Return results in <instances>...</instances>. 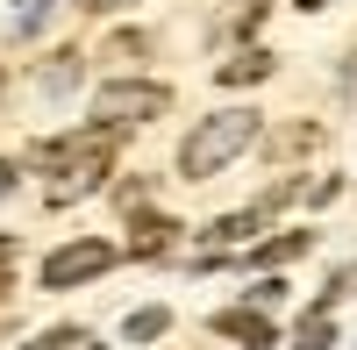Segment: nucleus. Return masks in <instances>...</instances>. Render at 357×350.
I'll use <instances>...</instances> for the list:
<instances>
[{"label": "nucleus", "mask_w": 357, "mask_h": 350, "mask_svg": "<svg viewBox=\"0 0 357 350\" xmlns=\"http://www.w3.org/2000/svg\"><path fill=\"white\" fill-rule=\"evenodd\" d=\"M293 8H301V15H321V8H336V0H293Z\"/></svg>", "instance_id": "nucleus-15"}, {"label": "nucleus", "mask_w": 357, "mask_h": 350, "mask_svg": "<svg viewBox=\"0 0 357 350\" xmlns=\"http://www.w3.org/2000/svg\"><path fill=\"white\" fill-rule=\"evenodd\" d=\"M79 86V57H50V72H43V93H72Z\"/></svg>", "instance_id": "nucleus-11"}, {"label": "nucleus", "mask_w": 357, "mask_h": 350, "mask_svg": "<svg viewBox=\"0 0 357 350\" xmlns=\"http://www.w3.org/2000/svg\"><path fill=\"white\" fill-rule=\"evenodd\" d=\"M215 336L250 343V350H272V322H264L257 307H222V314H215Z\"/></svg>", "instance_id": "nucleus-5"}, {"label": "nucleus", "mask_w": 357, "mask_h": 350, "mask_svg": "<svg viewBox=\"0 0 357 350\" xmlns=\"http://www.w3.org/2000/svg\"><path fill=\"white\" fill-rule=\"evenodd\" d=\"M329 343H336L329 314H307V322H301V350H329Z\"/></svg>", "instance_id": "nucleus-12"}, {"label": "nucleus", "mask_w": 357, "mask_h": 350, "mask_svg": "<svg viewBox=\"0 0 357 350\" xmlns=\"http://www.w3.org/2000/svg\"><path fill=\"white\" fill-rule=\"evenodd\" d=\"M264 215H272V208L257 200V208H243V215H222V222H207V243H215V250L243 243V236H257V222H264Z\"/></svg>", "instance_id": "nucleus-6"}, {"label": "nucleus", "mask_w": 357, "mask_h": 350, "mask_svg": "<svg viewBox=\"0 0 357 350\" xmlns=\"http://www.w3.org/2000/svg\"><path fill=\"white\" fill-rule=\"evenodd\" d=\"M257 122L264 114H250V107H222V114H207V122H193V136L178 143V172H186V179H215L222 165H236L257 143Z\"/></svg>", "instance_id": "nucleus-2"}, {"label": "nucleus", "mask_w": 357, "mask_h": 350, "mask_svg": "<svg viewBox=\"0 0 357 350\" xmlns=\"http://www.w3.org/2000/svg\"><path fill=\"white\" fill-rule=\"evenodd\" d=\"M343 86H350V93H357V50H350V65H343Z\"/></svg>", "instance_id": "nucleus-18"}, {"label": "nucleus", "mask_w": 357, "mask_h": 350, "mask_svg": "<svg viewBox=\"0 0 357 350\" xmlns=\"http://www.w3.org/2000/svg\"><path fill=\"white\" fill-rule=\"evenodd\" d=\"M165 329H172V314H165V307H136L129 322H122L129 343H151V336H165Z\"/></svg>", "instance_id": "nucleus-10"}, {"label": "nucleus", "mask_w": 357, "mask_h": 350, "mask_svg": "<svg viewBox=\"0 0 357 350\" xmlns=\"http://www.w3.org/2000/svg\"><path fill=\"white\" fill-rule=\"evenodd\" d=\"M165 107H172V86H158V79H107L93 93V122L100 129H143V122H158Z\"/></svg>", "instance_id": "nucleus-3"}, {"label": "nucleus", "mask_w": 357, "mask_h": 350, "mask_svg": "<svg viewBox=\"0 0 357 350\" xmlns=\"http://www.w3.org/2000/svg\"><path fill=\"white\" fill-rule=\"evenodd\" d=\"M72 343H79V329H43L29 350H72Z\"/></svg>", "instance_id": "nucleus-13"}, {"label": "nucleus", "mask_w": 357, "mask_h": 350, "mask_svg": "<svg viewBox=\"0 0 357 350\" xmlns=\"http://www.w3.org/2000/svg\"><path fill=\"white\" fill-rule=\"evenodd\" d=\"M15 8H36V0H15Z\"/></svg>", "instance_id": "nucleus-20"}, {"label": "nucleus", "mask_w": 357, "mask_h": 350, "mask_svg": "<svg viewBox=\"0 0 357 350\" xmlns=\"http://www.w3.org/2000/svg\"><path fill=\"white\" fill-rule=\"evenodd\" d=\"M314 236H307V229H286V236H272V243H264L257 250V265H293V257H301Z\"/></svg>", "instance_id": "nucleus-9"}, {"label": "nucleus", "mask_w": 357, "mask_h": 350, "mask_svg": "<svg viewBox=\"0 0 357 350\" xmlns=\"http://www.w3.org/2000/svg\"><path fill=\"white\" fill-rule=\"evenodd\" d=\"M15 265V236H0V272H8Z\"/></svg>", "instance_id": "nucleus-17"}, {"label": "nucleus", "mask_w": 357, "mask_h": 350, "mask_svg": "<svg viewBox=\"0 0 357 350\" xmlns=\"http://www.w3.org/2000/svg\"><path fill=\"white\" fill-rule=\"evenodd\" d=\"M72 350H100V343H93V336H79V343H72Z\"/></svg>", "instance_id": "nucleus-19"}, {"label": "nucleus", "mask_w": 357, "mask_h": 350, "mask_svg": "<svg viewBox=\"0 0 357 350\" xmlns=\"http://www.w3.org/2000/svg\"><path fill=\"white\" fill-rule=\"evenodd\" d=\"M86 8H93V15H114V8H129V0H86Z\"/></svg>", "instance_id": "nucleus-14"}, {"label": "nucleus", "mask_w": 357, "mask_h": 350, "mask_svg": "<svg viewBox=\"0 0 357 350\" xmlns=\"http://www.w3.org/2000/svg\"><path fill=\"white\" fill-rule=\"evenodd\" d=\"M107 265H114V243L79 236V243H65V250L43 257V286H50V294H65V286H79V279H100Z\"/></svg>", "instance_id": "nucleus-4"}, {"label": "nucleus", "mask_w": 357, "mask_h": 350, "mask_svg": "<svg viewBox=\"0 0 357 350\" xmlns=\"http://www.w3.org/2000/svg\"><path fill=\"white\" fill-rule=\"evenodd\" d=\"M36 165L50 172V208H72V200H86L107 165H114V129H79V136H57V143H36Z\"/></svg>", "instance_id": "nucleus-1"}, {"label": "nucleus", "mask_w": 357, "mask_h": 350, "mask_svg": "<svg viewBox=\"0 0 357 350\" xmlns=\"http://www.w3.org/2000/svg\"><path fill=\"white\" fill-rule=\"evenodd\" d=\"M0 294H8V272H0Z\"/></svg>", "instance_id": "nucleus-21"}, {"label": "nucleus", "mask_w": 357, "mask_h": 350, "mask_svg": "<svg viewBox=\"0 0 357 350\" xmlns=\"http://www.w3.org/2000/svg\"><path fill=\"white\" fill-rule=\"evenodd\" d=\"M0 193H15V165L8 158H0Z\"/></svg>", "instance_id": "nucleus-16"}, {"label": "nucleus", "mask_w": 357, "mask_h": 350, "mask_svg": "<svg viewBox=\"0 0 357 350\" xmlns=\"http://www.w3.org/2000/svg\"><path fill=\"white\" fill-rule=\"evenodd\" d=\"M264 72H272V50H236V57H229V65H222L215 79H222V86H257Z\"/></svg>", "instance_id": "nucleus-7"}, {"label": "nucleus", "mask_w": 357, "mask_h": 350, "mask_svg": "<svg viewBox=\"0 0 357 350\" xmlns=\"http://www.w3.org/2000/svg\"><path fill=\"white\" fill-rule=\"evenodd\" d=\"M172 236H178V222L143 215V222H136V257H165V250H172Z\"/></svg>", "instance_id": "nucleus-8"}]
</instances>
